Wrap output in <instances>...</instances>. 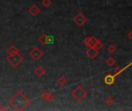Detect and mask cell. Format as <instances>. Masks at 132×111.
<instances>
[{
    "instance_id": "cell-21",
    "label": "cell",
    "mask_w": 132,
    "mask_h": 111,
    "mask_svg": "<svg viewBox=\"0 0 132 111\" xmlns=\"http://www.w3.org/2000/svg\"><path fill=\"white\" fill-rule=\"evenodd\" d=\"M54 95H52V94H50V92H49V95H48V96H47L46 101L50 102V103H52V102L54 101Z\"/></svg>"
},
{
    "instance_id": "cell-11",
    "label": "cell",
    "mask_w": 132,
    "mask_h": 111,
    "mask_svg": "<svg viewBox=\"0 0 132 111\" xmlns=\"http://www.w3.org/2000/svg\"><path fill=\"white\" fill-rule=\"evenodd\" d=\"M6 52H7L8 55H12V54L19 52V50H18V48H17L16 46L12 45V46H10V47L7 49Z\"/></svg>"
},
{
    "instance_id": "cell-4",
    "label": "cell",
    "mask_w": 132,
    "mask_h": 111,
    "mask_svg": "<svg viewBox=\"0 0 132 111\" xmlns=\"http://www.w3.org/2000/svg\"><path fill=\"white\" fill-rule=\"evenodd\" d=\"M29 55L31 56V58L35 60V61H37L40 59L42 58V56H43V52H42V50L37 47V46H35L33 47L29 52Z\"/></svg>"
},
{
    "instance_id": "cell-5",
    "label": "cell",
    "mask_w": 132,
    "mask_h": 111,
    "mask_svg": "<svg viewBox=\"0 0 132 111\" xmlns=\"http://www.w3.org/2000/svg\"><path fill=\"white\" fill-rule=\"evenodd\" d=\"M87 21V18L83 13H78L74 18V22L79 26H84Z\"/></svg>"
},
{
    "instance_id": "cell-12",
    "label": "cell",
    "mask_w": 132,
    "mask_h": 111,
    "mask_svg": "<svg viewBox=\"0 0 132 111\" xmlns=\"http://www.w3.org/2000/svg\"><path fill=\"white\" fill-rule=\"evenodd\" d=\"M48 36L46 34L42 35L40 38H39V42L42 44V45H46L48 44Z\"/></svg>"
},
{
    "instance_id": "cell-24",
    "label": "cell",
    "mask_w": 132,
    "mask_h": 111,
    "mask_svg": "<svg viewBox=\"0 0 132 111\" xmlns=\"http://www.w3.org/2000/svg\"><path fill=\"white\" fill-rule=\"evenodd\" d=\"M0 110H8V109L4 107V106H0Z\"/></svg>"
},
{
    "instance_id": "cell-8",
    "label": "cell",
    "mask_w": 132,
    "mask_h": 111,
    "mask_svg": "<svg viewBox=\"0 0 132 111\" xmlns=\"http://www.w3.org/2000/svg\"><path fill=\"white\" fill-rule=\"evenodd\" d=\"M104 82L106 85H113L114 82H115V76L114 75H111V74H108L104 76Z\"/></svg>"
},
{
    "instance_id": "cell-1",
    "label": "cell",
    "mask_w": 132,
    "mask_h": 111,
    "mask_svg": "<svg viewBox=\"0 0 132 111\" xmlns=\"http://www.w3.org/2000/svg\"><path fill=\"white\" fill-rule=\"evenodd\" d=\"M8 104H10L13 110L16 111H21L25 110L30 104L31 100L26 96L22 92L18 91L8 100Z\"/></svg>"
},
{
    "instance_id": "cell-6",
    "label": "cell",
    "mask_w": 132,
    "mask_h": 111,
    "mask_svg": "<svg viewBox=\"0 0 132 111\" xmlns=\"http://www.w3.org/2000/svg\"><path fill=\"white\" fill-rule=\"evenodd\" d=\"M86 56L87 57L90 59V60H94L99 54V51L98 50H96L94 47L91 46V47H88V49L86 50Z\"/></svg>"
},
{
    "instance_id": "cell-14",
    "label": "cell",
    "mask_w": 132,
    "mask_h": 111,
    "mask_svg": "<svg viewBox=\"0 0 132 111\" xmlns=\"http://www.w3.org/2000/svg\"><path fill=\"white\" fill-rule=\"evenodd\" d=\"M67 80L64 76H60L59 79L57 80V84L60 86H64L66 84Z\"/></svg>"
},
{
    "instance_id": "cell-3",
    "label": "cell",
    "mask_w": 132,
    "mask_h": 111,
    "mask_svg": "<svg viewBox=\"0 0 132 111\" xmlns=\"http://www.w3.org/2000/svg\"><path fill=\"white\" fill-rule=\"evenodd\" d=\"M87 95V92L84 90L82 86H79L76 89L72 91V96L78 102H80L84 100Z\"/></svg>"
},
{
    "instance_id": "cell-2",
    "label": "cell",
    "mask_w": 132,
    "mask_h": 111,
    "mask_svg": "<svg viewBox=\"0 0 132 111\" xmlns=\"http://www.w3.org/2000/svg\"><path fill=\"white\" fill-rule=\"evenodd\" d=\"M6 60L8 62H10L13 67L16 68L23 61V57L22 55H20L19 52H17L12 55H8L6 58Z\"/></svg>"
},
{
    "instance_id": "cell-13",
    "label": "cell",
    "mask_w": 132,
    "mask_h": 111,
    "mask_svg": "<svg viewBox=\"0 0 132 111\" xmlns=\"http://www.w3.org/2000/svg\"><path fill=\"white\" fill-rule=\"evenodd\" d=\"M130 66V64H128V66H126V67H124V68H120V67H119V66H118V67H116V69L114 70V76H118L120 73H121L123 71H124V70H126L128 67H129Z\"/></svg>"
},
{
    "instance_id": "cell-9",
    "label": "cell",
    "mask_w": 132,
    "mask_h": 111,
    "mask_svg": "<svg viewBox=\"0 0 132 111\" xmlns=\"http://www.w3.org/2000/svg\"><path fill=\"white\" fill-rule=\"evenodd\" d=\"M29 13H30L31 16H36L40 13V8L39 7H37L36 5L33 4L29 9H28Z\"/></svg>"
},
{
    "instance_id": "cell-23",
    "label": "cell",
    "mask_w": 132,
    "mask_h": 111,
    "mask_svg": "<svg viewBox=\"0 0 132 111\" xmlns=\"http://www.w3.org/2000/svg\"><path fill=\"white\" fill-rule=\"evenodd\" d=\"M127 36L128 37V39H129L130 40H132V32H131V31H130V32H129V33L127 35Z\"/></svg>"
},
{
    "instance_id": "cell-18",
    "label": "cell",
    "mask_w": 132,
    "mask_h": 111,
    "mask_svg": "<svg viewBox=\"0 0 132 111\" xmlns=\"http://www.w3.org/2000/svg\"><path fill=\"white\" fill-rule=\"evenodd\" d=\"M42 5L44 7L48 8L49 6H50L52 5V1H51V0H42Z\"/></svg>"
},
{
    "instance_id": "cell-10",
    "label": "cell",
    "mask_w": 132,
    "mask_h": 111,
    "mask_svg": "<svg viewBox=\"0 0 132 111\" xmlns=\"http://www.w3.org/2000/svg\"><path fill=\"white\" fill-rule=\"evenodd\" d=\"M34 72L38 77L41 78L44 76V74L46 73V70L42 66H40V67H38V68H36V70H35Z\"/></svg>"
},
{
    "instance_id": "cell-20",
    "label": "cell",
    "mask_w": 132,
    "mask_h": 111,
    "mask_svg": "<svg viewBox=\"0 0 132 111\" xmlns=\"http://www.w3.org/2000/svg\"><path fill=\"white\" fill-rule=\"evenodd\" d=\"M48 95H49V92L46 91V92H42V94H40V97H41L43 100L46 101V99H47Z\"/></svg>"
},
{
    "instance_id": "cell-22",
    "label": "cell",
    "mask_w": 132,
    "mask_h": 111,
    "mask_svg": "<svg viewBox=\"0 0 132 111\" xmlns=\"http://www.w3.org/2000/svg\"><path fill=\"white\" fill-rule=\"evenodd\" d=\"M48 44L54 42V36H48Z\"/></svg>"
},
{
    "instance_id": "cell-15",
    "label": "cell",
    "mask_w": 132,
    "mask_h": 111,
    "mask_svg": "<svg viewBox=\"0 0 132 111\" xmlns=\"http://www.w3.org/2000/svg\"><path fill=\"white\" fill-rule=\"evenodd\" d=\"M116 61L114 60L112 56H109L107 60H106V64L108 65V66L110 67H112L114 66V64H115Z\"/></svg>"
},
{
    "instance_id": "cell-16",
    "label": "cell",
    "mask_w": 132,
    "mask_h": 111,
    "mask_svg": "<svg viewBox=\"0 0 132 111\" xmlns=\"http://www.w3.org/2000/svg\"><path fill=\"white\" fill-rule=\"evenodd\" d=\"M93 47H94L96 50H98L99 51V50H100L104 47V44H103L100 41L98 40V41L96 42V43L94 44V46H93Z\"/></svg>"
},
{
    "instance_id": "cell-7",
    "label": "cell",
    "mask_w": 132,
    "mask_h": 111,
    "mask_svg": "<svg viewBox=\"0 0 132 111\" xmlns=\"http://www.w3.org/2000/svg\"><path fill=\"white\" fill-rule=\"evenodd\" d=\"M98 40H96L95 37L90 36V37H86V38L84 40V43L85 44L86 46H87V47H91V46H94V44Z\"/></svg>"
},
{
    "instance_id": "cell-19",
    "label": "cell",
    "mask_w": 132,
    "mask_h": 111,
    "mask_svg": "<svg viewBox=\"0 0 132 111\" xmlns=\"http://www.w3.org/2000/svg\"><path fill=\"white\" fill-rule=\"evenodd\" d=\"M116 47L114 46V45H112V44H110V45H109L108 46V52H110V53H114V52H115V51H116Z\"/></svg>"
},
{
    "instance_id": "cell-17",
    "label": "cell",
    "mask_w": 132,
    "mask_h": 111,
    "mask_svg": "<svg viewBox=\"0 0 132 111\" xmlns=\"http://www.w3.org/2000/svg\"><path fill=\"white\" fill-rule=\"evenodd\" d=\"M104 104L107 106H111L114 104V99L110 96H108V98L105 99L104 100Z\"/></svg>"
}]
</instances>
